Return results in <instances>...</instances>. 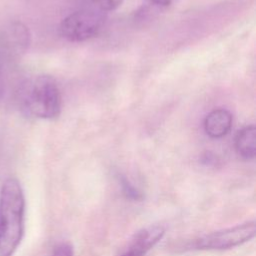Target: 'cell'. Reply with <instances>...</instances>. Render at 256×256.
<instances>
[{
  "label": "cell",
  "instance_id": "6da1fadb",
  "mask_svg": "<svg viewBox=\"0 0 256 256\" xmlns=\"http://www.w3.org/2000/svg\"><path fill=\"white\" fill-rule=\"evenodd\" d=\"M25 199L15 178L6 179L0 189V256H13L24 232Z\"/></svg>",
  "mask_w": 256,
  "mask_h": 256
},
{
  "label": "cell",
  "instance_id": "7a4b0ae2",
  "mask_svg": "<svg viewBox=\"0 0 256 256\" xmlns=\"http://www.w3.org/2000/svg\"><path fill=\"white\" fill-rule=\"evenodd\" d=\"M22 109L40 119L56 118L61 111V93L51 76L39 75L25 82L19 92Z\"/></svg>",
  "mask_w": 256,
  "mask_h": 256
},
{
  "label": "cell",
  "instance_id": "3957f363",
  "mask_svg": "<svg viewBox=\"0 0 256 256\" xmlns=\"http://www.w3.org/2000/svg\"><path fill=\"white\" fill-rule=\"evenodd\" d=\"M105 21V12L90 7H81L62 20L60 33L71 42L86 41L101 31Z\"/></svg>",
  "mask_w": 256,
  "mask_h": 256
},
{
  "label": "cell",
  "instance_id": "277c9868",
  "mask_svg": "<svg viewBox=\"0 0 256 256\" xmlns=\"http://www.w3.org/2000/svg\"><path fill=\"white\" fill-rule=\"evenodd\" d=\"M254 235L255 223L254 221H250L202 236L195 239L189 247L198 250L229 249L249 241Z\"/></svg>",
  "mask_w": 256,
  "mask_h": 256
},
{
  "label": "cell",
  "instance_id": "5b68a950",
  "mask_svg": "<svg viewBox=\"0 0 256 256\" xmlns=\"http://www.w3.org/2000/svg\"><path fill=\"white\" fill-rule=\"evenodd\" d=\"M165 229L161 225H151L141 229L119 256H144L163 237Z\"/></svg>",
  "mask_w": 256,
  "mask_h": 256
},
{
  "label": "cell",
  "instance_id": "8992f818",
  "mask_svg": "<svg viewBox=\"0 0 256 256\" xmlns=\"http://www.w3.org/2000/svg\"><path fill=\"white\" fill-rule=\"evenodd\" d=\"M29 41L30 35L27 27L22 23L16 22L8 27L0 40V43L6 49L8 54H19L27 49Z\"/></svg>",
  "mask_w": 256,
  "mask_h": 256
},
{
  "label": "cell",
  "instance_id": "52a82bcc",
  "mask_svg": "<svg viewBox=\"0 0 256 256\" xmlns=\"http://www.w3.org/2000/svg\"><path fill=\"white\" fill-rule=\"evenodd\" d=\"M232 114L226 109L211 111L204 120V130L211 138H221L228 134L232 127Z\"/></svg>",
  "mask_w": 256,
  "mask_h": 256
},
{
  "label": "cell",
  "instance_id": "ba28073f",
  "mask_svg": "<svg viewBox=\"0 0 256 256\" xmlns=\"http://www.w3.org/2000/svg\"><path fill=\"white\" fill-rule=\"evenodd\" d=\"M234 146L236 153L244 160H251L256 154V129L254 125L242 128L236 134Z\"/></svg>",
  "mask_w": 256,
  "mask_h": 256
},
{
  "label": "cell",
  "instance_id": "9c48e42d",
  "mask_svg": "<svg viewBox=\"0 0 256 256\" xmlns=\"http://www.w3.org/2000/svg\"><path fill=\"white\" fill-rule=\"evenodd\" d=\"M81 7H90L102 12H109L117 9L123 2V0H79Z\"/></svg>",
  "mask_w": 256,
  "mask_h": 256
},
{
  "label": "cell",
  "instance_id": "30bf717a",
  "mask_svg": "<svg viewBox=\"0 0 256 256\" xmlns=\"http://www.w3.org/2000/svg\"><path fill=\"white\" fill-rule=\"evenodd\" d=\"M8 52L0 43V100L3 98L7 86V57Z\"/></svg>",
  "mask_w": 256,
  "mask_h": 256
},
{
  "label": "cell",
  "instance_id": "8fae6325",
  "mask_svg": "<svg viewBox=\"0 0 256 256\" xmlns=\"http://www.w3.org/2000/svg\"><path fill=\"white\" fill-rule=\"evenodd\" d=\"M122 185H123V188H124V191L125 193L127 194V196L129 198H134V199H138L140 196H139V192L137 190L134 189V187L129 183L127 182L126 180H122Z\"/></svg>",
  "mask_w": 256,
  "mask_h": 256
},
{
  "label": "cell",
  "instance_id": "7c38bea8",
  "mask_svg": "<svg viewBox=\"0 0 256 256\" xmlns=\"http://www.w3.org/2000/svg\"><path fill=\"white\" fill-rule=\"evenodd\" d=\"M53 256H73V252L69 245L62 244L56 248Z\"/></svg>",
  "mask_w": 256,
  "mask_h": 256
},
{
  "label": "cell",
  "instance_id": "4fadbf2b",
  "mask_svg": "<svg viewBox=\"0 0 256 256\" xmlns=\"http://www.w3.org/2000/svg\"><path fill=\"white\" fill-rule=\"evenodd\" d=\"M151 3H153L154 5L156 6H159V7H165V6H168L172 0H149Z\"/></svg>",
  "mask_w": 256,
  "mask_h": 256
}]
</instances>
